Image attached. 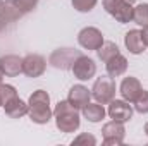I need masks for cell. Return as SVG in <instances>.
<instances>
[{"mask_svg": "<svg viewBox=\"0 0 148 146\" xmlns=\"http://www.w3.org/2000/svg\"><path fill=\"white\" fill-rule=\"evenodd\" d=\"M28 107V115L35 124H48V120L53 115V112L50 110V96L43 89H36L29 96Z\"/></svg>", "mask_w": 148, "mask_h": 146, "instance_id": "1", "label": "cell"}, {"mask_svg": "<svg viewBox=\"0 0 148 146\" xmlns=\"http://www.w3.org/2000/svg\"><path fill=\"white\" fill-rule=\"evenodd\" d=\"M53 115H55V126L60 132H74L79 129V113L77 108L71 105L67 100L66 102H59L53 108Z\"/></svg>", "mask_w": 148, "mask_h": 146, "instance_id": "2", "label": "cell"}, {"mask_svg": "<svg viewBox=\"0 0 148 146\" xmlns=\"http://www.w3.org/2000/svg\"><path fill=\"white\" fill-rule=\"evenodd\" d=\"M91 96L97 100V103H102V105L110 103L115 96V83L110 76H102L95 81Z\"/></svg>", "mask_w": 148, "mask_h": 146, "instance_id": "3", "label": "cell"}, {"mask_svg": "<svg viewBox=\"0 0 148 146\" xmlns=\"http://www.w3.org/2000/svg\"><path fill=\"white\" fill-rule=\"evenodd\" d=\"M103 7L121 24H126V23L133 21V10L134 9L131 7V3H127L124 0H103Z\"/></svg>", "mask_w": 148, "mask_h": 146, "instance_id": "4", "label": "cell"}, {"mask_svg": "<svg viewBox=\"0 0 148 146\" xmlns=\"http://www.w3.org/2000/svg\"><path fill=\"white\" fill-rule=\"evenodd\" d=\"M83 55L79 50H74V48H57L52 52L48 62L55 67V69H62V71H67V69H73L76 59Z\"/></svg>", "mask_w": 148, "mask_h": 146, "instance_id": "5", "label": "cell"}, {"mask_svg": "<svg viewBox=\"0 0 148 146\" xmlns=\"http://www.w3.org/2000/svg\"><path fill=\"white\" fill-rule=\"evenodd\" d=\"M102 134H103V145L119 146V145H122V141H124L126 129H124L122 122L112 120V122L105 124V126L102 127Z\"/></svg>", "mask_w": 148, "mask_h": 146, "instance_id": "6", "label": "cell"}, {"mask_svg": "<svg viewBox=\"0 0 148 146\" xmlns=\"http://www.w3.org/2000/svg\"><path fill=\"white\" fill-rule=\"evenodd\" d=\"M77 41L83 48L86 50H98L102 45H103V36L100 33V29L93 28V26H88V28H83L77 35Z\"/></svg>", "mask_w": 148, "mask_h": 146, "instance_id": "7", "label": "cell"}, {"mask_svg": "<svg viewBox=\"0 0 148 146\" xmlns=\"http://www.w3.org/2000/svg\"><path fill=\"white\" fill-rule=\"evenodd\" d=\"M74 72V76L77 77V79H81V81H88V79H91L95 72H97V64H95V60L93 59H90V57H86V55H79L77 59H76V62H74L73 69H71Z\"/></svg>", "mask_w": 148, "mask_h": 146, "instance_id": "8", "label": "cell"}, {"mask_svg": "<svg viewBox=\"0 0 148 146\" xmlns=\"http://www.w3.org/2000/svg\"><path fill=\"white\" fill-rule=\"evenodd\" d=\"M107 113H109V117H110L112 120L124 124V122L131 120V117H133V108H131L129 102H126V100H112L110 105H109Z\"/></svg>", "mask_w": 148, "mask_h": 146, "instance_id": "9", "label": "cell"}, {"mask_svg": "<svg viewBox=\"0 0 148 146\" xmlns=\"http://www.w3.org/2000/svg\"><path fill=\"white\" fill-rule=\"evenodd\" d=\"M45 67H47V62L41 55L29 53L23 59V72L28 77H40L45 72Z\"/></svg>", "mask_w": 148, "mask_h": 146, "instance_id": "10", "label": "cell"}, {"mask_svg": "<svg viewBox=\"0 0 148 146\" xmlns=\"http://www.w3.org/2000/svg\"><path fill=\"white\" fill-rule=\"evenodd\" d=\"M90 98H91V91L83 84H74L67 95V102L74 105L77 110H83V107H86L90 103Z\"/></svg>", "mask_w": 148, "mask_h": 146, "instance_id": "11", "label": "cell"}, {"mask_svg": "<svg viewBox=\"0 0 148 146\" xmlns=\"http://www.w3.org/2000/svg\"><path fill=\"white\" fill-rule=\"evenodd\" d=\"M0 71L7 77H16L23 72V59L19 55H2L0 57Z\"/></svg>", "mask_w": 148, "mask_h": 146, "instance_id": "12", "label": "cell"}, {"mask_svg": "<svg viewBox=\"0 0 148 146\" xmlns=\"http://www.w3.org/2000/svg\"><path fill=\"white\" fill-rule=\"evenodd\" d=\"M121 95H122V98L126 100V102H134L136 100V96L141 93V83L136 79V77H124L122 79V83H121Z\"/></svg>", "mask_w": 148, "mask_h": 146, "instance_id": "13", "label": "cell"}, {"mask_svg": "<svg viewBox=\"0 0 148 146\" xmlns=\"http://www.w3.org/2000/svg\"><path fill=\"white\" fill-rule=\"evenodd\" d=\"M124 45H126V48H127L133 55H140V53H143L145 48H147V45H145V41H143V36H141V31H138V29H131V31L126 33V36H124Z\"/></svg>", "mask_w": 148, "mask_h": 146, "instance_id": "14", "label": "cell"}, {"mask_svg": "<svg viewBox=\"0 0 148 146\" xmlns=\"http://www.w3.org/2000/svg\"><path fill=\"white\" fill-rule=\"evenodd\" d=\"M3 108H5V113L10 117V119H21V117H24L26 113H28V103H24L19 96H16V98H12L9 103H5L3 105Z\"/></svg>", "mask_w": 148, "mask_h": 146, "instance_id": "15", "label": "cell"}, {"mask_svg": "<svg viewBox=\"0 0 148 146\" xmlns=\"http://www.w3.org/2000/svg\"><path fill=\"white\" fill-rule=\"evenodd\" d=\"M107 64V74L110 77H119L127 71V59L121 53H117L115 57H112L110 60L105 62Z\"/></svg>", "mask_w": 148, "mask_h": 146, "instance_id": "16", "label": "cell"}, {"mask_svg": "<svg viewBox=\"0 0 148 146\" xmlns=\"http://www.w3.org/2000/svg\"><path fill=\"white\" fill-rule=\"evenodd\" d=\"M83 115L90 122H100L105 117V108L102 103H88L86 107H83Z\"/></svg>", "mask_w": 148, "mask_h": 146, "instance_id": "17", "label": "cell"}, {"mask_svg": "<svg viewBox=\"0 0 148 146\" xmlns=\"http://www.w3.org/2000/svg\"><path fill=\"white\" fill-rule=\"evenodd\" d=\"M117 53H119V46L114 41H103V45L98 48V57H100L102 62L110 60L112 57H115Z\"/></svg>", "mask_w": 148, "mask_h": 146, "instance_id": "18", "label": "cell"}, {"mask_svg": "<svg viewBox=\"0 0 148 146\" xmlns=\"http://www.w3.org/2000/svg\"><path fill=\"white\" fill-rule=\"evenodd\" d=\"M133 21L140 26H148V3H140L133 10Z\"/></svg>", "mask_w": 148, "mask_h": 146, "instance_id": "19", "label": "cell"}, {"mask_svg": "<svg viewBox=\"0 0 148 146\" xmlns=\"http://www.w3.org/2000/svg\"><path fill=\"white\" fill-rule=\"evenodd\" d=\"M9 2L14 5V9H16L21 16L31 12V10L38 5V0H9Z\"/></svg>", "mask_w": 148, "mask_h": 146, "instance_id": "20", "label": "cell"}, {"mask_svg": "<svg viewBox=\"0 0 148 146\" xmlns=\"http://www.w3.org/2000/svg\"><path fill=\"white\" fill-rule=\"evenodd\" d=\"M16 96H17V91H16L14 86H10V84H0V105L2 107L5 103H9L12 98H16Z\"/></svg>", "mask_w": 148, "mask_h": 146, "instance_id": "21", "label": "cell"}, {"mask_svg": "<svg viewBox=\"0 0 148 146\" xmlns=\"http://www.w3.org/2000/svg\"><path fill=\"white\" fill-rule=\"evenodd\" d=\"M133 103H134V110L138 113H148V91L141 89V93L136 96V100Z\"/></svg>", "mask_w": 148, "mask_h": 146, "instance_id": "22", "label": "cell"}, {"mask_svg": "<svg viewBox=\"0 0 148 146\" xmlns=\"http://www.w3.org/2000/svg\"><path fill=\"white\" fill-rule=\"evenodd\" d=\"M97 2L98 0H71L73 7L76 10H79V12H90V10H93V7L97 5Z\"/></svg>", "mask_w": 148, "mask_h": 146, "instance_id": "23", "label": "cell"}, {"mask_svg": "<svg viewBox=\"0 0 148 146\" xmlns=\"http://www.w3.org/2000/svg\"><path fill=\"white\" fill-rule=\"evenodd\" d=\"M74 145H97V139H95V136H91V134L84 132V134H79V136L74 139L73 146Z\"/></svg>", "mask_w": 148, "mask_h": 146, "instance_id": "24", "label": "cell"}, {"mask_svg": "<svg viewBox=\"0 0 148 146\" xmlns=\"http://www.w3.org/2000/svg\"><path fill=\"white\" fill-rule=\"evenodd\" d=\"M141 36H143V41L148 46V26H143V31H141Z\"/></svg>", "mask_w": 148, "mask_h": 146, "instance_id": "25", "label": "cell"}, {"mask_svg": "<svg viewBox=\"0 0 148 146\" xmlns=\"http://www.w3.org/2000/svg\"><path fill=\"white\" fill-rule=\"evenodd\" d=\"M124 2H127V3H131V5H133V3H134L136 0H124Z\"/></svg>", "mask_w": 148, "mask_h": 146, "instance_id": "26", "label": "cell"}, {"mask_svg": "<svg viewBox=\"0 0 148 146\" xmlns=\"http://www.w3.org/2000/svg\"><path fill=\"white\" fill-rule=\"evenodd\" d=\"M145 132H147V136H148V122L145 124Z\"/></svg>", "mask_w": 148, "mask_h": 146, "instance_id": "27", "label": "cell"}, {"mask_svg": "<svg viewBox=\"0 0 148 146\" xmlns=\"http://www.w3.org/2000/svg\"><path fill=\"white\" fill-rule=\"evenodd\" d=\"M2 77H3V72L0 71V84H2Z\"/></svg>", "mask_w": 148, "mask_h": 146, "instance_id": "28", "label": "cell"}, {"mask_svg": "<svg viewBox=\"0 0 148 146\" xmlns=\"http://www.w3.org/2000/svg\"><path fill=\"white\" fill-rule=\"evenodd\" d=\"M2 5H3V0H0V7H2Z\"/></svg>", "mask_w": 148, "mask_h": 146, "instance_id": "29", "label": "cell"}, {"mask_svg": "<svg viewBox=\"0 0 148 146\" xmlns=\"http://www.w3.org/2000/svg\"><path fill=\"white\" fill-rule=\"evenodd\" d=\"M0 107H2V105H0Z\"/></svg>", "mask_w": 148, "mask_h": 146, "instance_id": "30", "label": "cell"}]
</instances>
